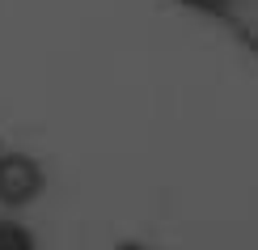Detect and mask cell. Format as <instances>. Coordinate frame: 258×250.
Instances as JSON below:
<instances>
[{
    "instance_id": "obj_4",
    "label": "cell",
    "mask_w": 258,
    "mask_h": 250,
    "mask_svg": "<svg viewBox=\"0 0 258 250\" xmlns=\"http://www.w3.org/2000/svg\"><path fill=\"white\" fill-rule=\"evenodd\" d=\"M123 250H148V246H123Z\"/></svg>"
},
{
    "instance_id": "obj_5",
    "label": "cell",
    "mask_w": 258,
    "mask_h": 250,
    "mask_svg": "<svg viewBox=\"0 0 258 250\" xmlns=\"http://www.w3.org/2000/svg\"><path fill=\"white\" fill-rule=\"evenodd\" d=\"M254 47H258V34H254Z\"/></svg>"
},
{
    "instance_id": "obj_3",
    "label": "cell",
    "mask_w": 258,
    "mask_h": 250,
    "mask_svg": "<svg viewBox=\"0 0 258 250\" xmlns=\"http://www.w3.org/2000/svg\"><path fill=\"white\" fill-rule=\"evenodd\" d=\"M178 5H186V9H199V13H229V5L233 0H178Z\"/></svg>"
},
{
    "instance_id": "obj_2",
    "label": "cell",
    "mask_w": 258,
    "mask_h": 250,
    "mask_svg": "<svg viewBox=\"0 0 258 250\" xmlns=\"http://www.w3.org/2000/svg\"><path fill=\"white\" fill-rule=\"evenodd\" d=\"M0 250H38V246H34V233H30L26 225L0 216Z\"/></svg>"
},
{
    "instance_id": "obj_1",
    "label": "cell",
    "mask_w": 258,
    "mask_h": 250,
    "mask_svg": "<svg viewBox=\"0 0 258 250\" xmlns=\"http://www.w3.org/2000/svg\"><path fill=\"white\" fill-rule=\"evenodd\" d=\"M47 174L30 153H0V204L5 208H21V204L38 199Z\"/></svg>"
},
{
    "instance_id": "obj_6",
    "label": "cell",
    "mask_w": 258,
    "mask_h": 250,
    "mask_svg": "<svg viewBox=\"0 0 258 250\" xmlns=\"http://www.w3.org/2000/svg\"><path fill=\"white\" fill-rule=\"evenodd\" d=\"M0 153H5V148H0Z\"/></svg>"
}]
</instances>
